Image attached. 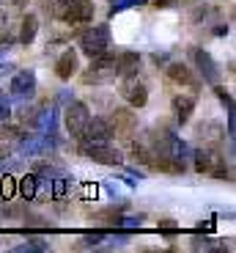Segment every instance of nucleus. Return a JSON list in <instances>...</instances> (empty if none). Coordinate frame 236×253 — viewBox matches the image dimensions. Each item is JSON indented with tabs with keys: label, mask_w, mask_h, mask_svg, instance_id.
I'll list each match as a JSON object with an SVG mask.
<instances>
[{
	"label": "nucleus",
	"mask_w": 236,
	"mask_h": 253,
	"mask_svg": "<svg viewBox=\"0 0 236 253\" xmlns=\"http://www.w3.org/2000/svg\"><path fill=\"white\" fill-rule=\"evenodd\" d=\"M190 58H192V63L198 66V72H201V77H203L209 85H214V83H220V77H223V72H220V66H217V61L209 55V52L203 50V47H192L190 50Z\"/></svg>",
	"instance_id": "6"
},
{
	"label": "nucleus",
	"mask_w": 236,
	"mask_h": 253,
	"mask_svg": "<svg viewBox=\"0 0 236 253\" xmlns=\"http://www.w3.org/2000/svg\"><path fill=\"white\" fill-rule=\"evenodd\" d=\"M198 135L206 140V143H220V126L214 121H206V124L198 126Z\"/></svg>",
	"instance_id": "21"
},
{
	"label": "nucleus",
	"mask_w": 236,
	"mask_h": 253,
	"mask_svg": "<svg viewBox=\"0 0 236 253\" xmlns=\"http://www.w3.org/2000/svg\"><path fill=\"white\" fill-rule=\"evenodd\" d=\"M214 94H217V99L225 105V110H234V96H231L228 91H225L223 85H220V83H214Z\"/></svg>",
	"instance_id": "27"
},
{
	"label": "nucleus",
	"mask_w": 236,
	"mask_h": 253,
	"mask_svg": "<svg viewBox=\"0 0 236 253\" xmlns=\"http://www.w3.org/2000/svg\"><path fill=\"white\" fill-rule=\"evenodd\" d=\"M11 44H14V39L11 36H3V39H0V52H6Z\"/></svg>",
	"instance_id": "34"
},
{
	"label": "nucleus",
	"mask_w": 236,
	"mask_h": 253,
	"mask_svg": "<svg viewBox=\"0 0 236 253\" xmlns=\"http://www.w3.org/2000/svg\"><path fill=\"white\" fill-rule=\"evenodd\" d=\"M55 75L61 77V80H71V77L77 75V50H64L61 52V58L55 61Z\"/></svg>",
	"instance_id": "13"
},
{
	"label": "nucleus",
	"mask_w": 236,
	"mask_h": 253,
	"mask_svg": "<svg viewBox=\"0 0 236 253\" xmlns=\"http://www.w3.org/2000/svg\"><path fill=\"white\" fill-rule=\"evenodd\" d=\"M214 226H217L214 220H206V223H201V226H198V231H201V234H211V231H214Z\"/></svg>",
	"instance_id": "33"
},
{
	"label": "nucleus",
	"mask_w": 236,
	"mask_h": 253,
	"mask_svg": "<svg viewBox=\"0 0 236 253\" xmlns=\"http://www.w3.org/2000/svg\"><path fill=\"white\" fill-rule=\"evenodd\" d=\"M52 14L71 25H83L94 19V0H55Z\"/></svg>",
	"instance_id": "2"
},
{
	"label": "nucleus",
	"mask_w": 236,
	"mask_h": 253,
	"mask_svg": "<svg viewBox=\"0 0 236 253\" xmlns=\"http://www.w3.org/2000/svg\"><path fill=\"white\" fill-rule=\"evenodd\" d=\"M58 99H61V102H71V94H69V91H64V94L58 96Z\"/></svg>",
	"instance_id": "38"
},
{
	"label": "nucleus",
	"mask_w": 236,
	"mask_h": 253,
	"mask_svg": "<svg viewBox=\"0 0 236 253\" xmlns=\"http://www.w3.org/2000/svg\"><path fill=\"white\" fill-rule=\"evenodd\" d=\"M192 157V165H195V171L203 173V176H214V179H231V168L225 165V157L217 152V149H195L190 154Z\"/></svg>",
	"instance_id": "1"
},
{
	"label": "nucleus",
	"mask_w": 236,
	"mask_h": 253,
	"mask_svg": "<svg viewBox=\"0 0 236 253\" xmlns=\"http://www.w3.org/2000/svg\"><path fill=\"white\" fill-rule=\"evenodd\" d=\"M107 124H110V132L113 135H129V132H135L137 119L132 116V110H115Z\"/></svg>",
	"instance_id": "10"
},
{
	"label": "nucleus",
	"mask_w": 236,
	"mask_h": 253,
	"mask_svg": "<svg viewBox=\"0 0 236 253\" xmlns=\"http://www.w3.org/2000/svg\"><path fill=\"white\" fill-rule=\"evenodd\" d=\"M118 217H121V209H102V212H96V215H91V220H96L99 226H118Z\"/></svg>",
	"instance_id": "19"
},
{
	"label": "nucleus",
	"mask_w": 236,
	"mask_h": 253,
	"mask_svg": "<svg viewBox=\"0 0 236 253\" xmlns=\"http://www.w3.org/2000/svg\"><path fill=\"white\" fill-rule=\"evenodd\" d=\"M192 251H214V245H211L209 237H192Z\"/></svg>",
	"instance_id": "30"
},
{
	"label": "nucleus",
	"mask_w": 236,
	"mask_h": 253,
	"mask_svg": "<svg viewBox=\"0 0 236 253\" xmlns=\"http://www.w3.org/2000/svg\"><path fill=\"white\" fill-rule=\"evenodd\" d=\"M104 234H107V231H102V228H99V231H94V234H85V237H83V248H96V245H102Z\"/></svg>",
	"instance_id": "28"
},
{
	"label": "nucleus",
	"mask_w": 236,
	"mask_h": 253,
	"mask_svg": "<svg viewBox=\"0 0 236 253\" xmlns=\"http://www.w3.org/2000/svg\"><path fill=\"white\" fill-rule=\"evenodd\" d=\"M173 3H176V0H154V6L157 8H168V6H173Z\"/></svg>",
	"instance_id": "35"
},
{
	"label": "nucleus",
	"mask_w": 236,
	"mask_h": 253,
	"mask_svg": "<svg viewBox=\"0 0 236 253\" xmlns=\"http://www.w3.org/2000/svg\"><path fill=\"white\" fill-rule=\"evenodd\" d=\"M19 135H22V129L14 124H6V121H0V143H6L14 149V143L19 140Z\"/></svg>",
	"instance_id": "20"
},
{
	"label": "nucleus",
	"mask_w": 236,
	"mask_h": 253,
	"mask_svg": "<svg viewBox=\"0 0 236 253\" xmlns=\"http://www.w3.org/2000/svg\"><path fill=\"white\" fill-rule=\"evenodd\" d=\"M11 96L14 99H22V102H28L33 94H36V72L33 69H19V72H14V77H11Z\"/></svg>",
	"instance_id": "7"
},
{
	"label": "nucleus",
	"mask_w": 236,
	"mask_h": 253,
	"mask_svg": "<svg viewBox=\"0 0 236 253\" xmlns=\"http://www.w3.org/2000/svg\"><path fill=\"white\" fill-rule=\"evenodd\" d=\"M11 253H41L33 242H28V245H17V248H11Z\"/></svg>",
	"instance_id": "32"
},
{
	"label": "nucleus",
	"mask_w": 236,
	"mask_h": 253,
	"mask_svg": "<svg viewBox=\"0 0 236 253\" xmlns=\"http://www.w3.org/2000/svg\"><path fill=\"white\" fill-rule=\"evenodd\" d=\"M11 96L0 94V121H8V116H11Z\"/></svg>",
	"instance_id": "29"
},
{
	"label": "nucleus",
	"mask_w": 236,
	"mask_h": 253,
	"mask_svg": "<svg viewBox=\"0 0 236 253\" xmlns=\"http://www.w3.org/2000/svg\"><path fill=\"white\" fill-rule=\"evenodd\" d=\"M214 33H217V36H225V33H228V25H220V28H214Z\"/></svg>",
	"instance_id": "37"
},
{
	"label": "nucleus",
	"mask_w": 236,
	"mask_h": 253,
	"mask_svg": "<svg viewBox=\"0 0 236 253\" xmlns=\"http://www.w3.org/2000/svg\"><path fill=\"white\" fill-rule=\"evenodd\" d=\"M17 193H19V198H25V201H36L38 198V179H36V173H25V176L19 179Z\"/></svg>",
	"instance_id": "16"
},
{
	"label": "nucleus",
	"mask_w": 236,
	"mask_h": 253,
	"mask_svg": "<svg viewBox=\"0 0 236 253\" xmlns=\"http://www.w3.org/2000/svg\"><path fill=\"white\" fill-rule=\"evenodd\" d=\"M38 33V17L36 14H25L22 17V28H19V44H33V39Z\"/></svg>",
	"instance_id": "17"
},
{
	"label": "nucleus",
	"mask_w": 236,
	"mask_h": 253,
	"mask_svg": "<svg viewBox=\"0 0 236 253\" xmlns=\"http://www.w3.org/2000/svg\"><path fill=\"white\" fill-rule=\"evenodd\" d=\"M143 3H148V0H113V3H110V17H115V14L127 11V8L143 6Z\"/></svg>",
	"instance_id": "24"
},
{
	"label": "nucleus",
	"mask_w": 236,
	"mask_h": 253,
	"mask_svg": "<svg viewBox=\"0 0 236 253\" xmlns=\"http://www.w3.org/2000/svg\"><path fill=\"white\" fill-rule=\"evenodd\" d=\"M118 226H121L124 231H135V228L143 226V215H121L118 217Z\"/></svg>",
	"instance_id": "25"
},
{
	"label": "nucleus",
	"mask_w": 236,
	"mask_h": 253,
	"mask_svg": "<svg viewBox=\"0 0 236 253\" xmlns=\"http://www.w3.org/2000/svg\"><path fill=\"white\" fill-rule=\"evenodd\" d=\"M192 110H195V96H187V94L173 96V113H176L179 124H187L192 119Z\"/></svg>",
	"instance_id": "15"
},
{
	"label": "nucleus",
	"mask_w": 236,
	"mask_h": 253,
	"mask_svg": "<svg viewBox=\"0 0 236 253\" xmlns=\"http://www.w3.org/2000/svg\"><path fill=\"white\" fill-rule=\"evenodd\" d=\"M14 196H17V179L8 176V171L0 173V201H11Z\"/></svg>",
	"instance_id": "18"
},
{
	"label": "nucleus",
	"mask_w": 236,
	"mask_h": 253,
	"mask_svg": "<svg viewBox=\"0 0 236 253\" xmlns=\"http://www.w3.org/2000/svg\"><path fill=\"white\" fill-rule=\"evenodd\" d=\"M31 173H36L38 182H50L52 176H58V168H55V165H50V163H36Z\"/></svg>",
	"instance_id": "22"
},
{
	"label": "nucleus",
	"mask_w": 236,
	"mask_h": 253,
	"mask_svg": "<svg viewBox=\"0 0 236 253\" xmlns=\"http://www.w3.org/2000/svg\"><path fill=\"white\" fill-rule=\"evenodd\" d=\"M33 126H36L38 135H55V129H58V108L38 110L36 119H33Z\"/></svg>",
	"instance_id": "12"
},
{
	"label": "nucleus",
	"mask_w": 236,
	"mask_h": 253,
	"mask_svg": "<svg viewBox=\"0 0 236 253\" xmlns=\"http://www.w3.org/2000/svg\"><path fill=\"white\" fill-rule=\"evenodd\" d=\"M80 50L88 58H96V55H102L104 50H110V28L107 25L88 28V31L80 36Z\"/></svg>",
	"instance_id": "4"
},
{
	"label": "nucleus",
	"mask_w": 236,
	"mask_h": 253,
	"mask_svg": "<svg viewBox=\"0 0 236 253\" xmlns=\"http://www.w3.org/2000/svg\"><path fill=\"white\" fill-rule=\"evenodd\" d=\"M140 69V55L132 50L121 52V55H115V77H132L137 75Z\"/></svg>",
	"instance_id": "11"
},
{
	"label": "nucleus",
	"mask_w": 236,
	"mask_h": 253,
	"mask_svg": "<svg viewBox=\"0 0 236 253\" xmlns=\"http://www.w3.org/2000/svg\"><path fill=\"white\" fill-rule=\"evenodd\" d=\"M160 231L168 237V240H173V237L179 234V226H176L173 220H160Z\"/></svg>",
	"instance_id": "31"
},
{
	"label": "nucleus",
	"mask_w": 236,
	"mask_h": 253,
	"mask_svg": "<svg viewBox=\"0 0 236 253\" xmlns=\"http://www.w3.org/2000/svg\"><path fill=\"white\" fill-rule=\"evenodd\" d=\"M132 240V234L129 231H118V234H104V248H124L127 242Z\"/></svg>",
	"instance_id": "23"
},
{
	"label": "nucleus",
	"mask_w": 236,
	"mask_h": 253,
	"mask_svg": "<svg viewBox=\"0 0 236 253\" xmlns=\"http://www.w3.org/2000/svg\"><path fill=\"white\" fill-rule=\"evenodd\" d=\"M83 154H85L88 160H94V163H99V165H121V163H124V154L118 152V149H113L110 143L94 146V149H85Z\"/></svg>",
	"instance_id": "9"
},
{
	"label": "nucleus",
	"mask_w": 236,
	"mask_h": 253,
	"mask_svg": "<svg viewBox=\"0 0 236 253\" xmlns=\"http://www.w3.org/2000/svg\"><path fill=\"white\" fill-rule=\"evenodd\" d=\"M165 69H168V77H170L173 83H181V85H192V88H198V77L192 75L190 66H184V63H179V61H170Z\"/></svg>",
	"instance_id": "14"
},
{
	"label": "nucleus",
	"mask_w": 236,
	"mask_h": 253,
	"mask_svg": "<svg viewBox=\"0 0 236 253\" xmlns=\"http://www.w3.org/2000/svg\"><path fill=\"white\" fill-rule=\"evenodd\" d=\"M3 28H6V11L0 8V33H3Z\"/></svg>",
	"instance_id": "36"
},
{
	"label": "nucleus",
	"mask_w": 236,
	"mask_h": 253,
	"mask_svg": "<svg viewBox=\"0 0 236 253\" xmlns=\"http://www.w3.org/2000/svg\"><path fill=\"white\" fill-rule=\"evenodd\" d=\"M88 119H91V110H88V105H85V102H74V99H71L69 105H66L64 121H66V129L71 132V138H80V135H83Z\"/></svg>",
	"instance_id": "5"
},
{
	"label": "nucleus",
	"mask_w": 236,
	"mask_h": 253,
	"mask_svg": "<svg viewBox=\"0 0 236 253\" xmlns=\"http://www.w3.org/2000/svg\"><path fill=\"white\" fill-rule=\"evenodd\" d=\"M118 94H121L132 108H146V102H148V88L137 80V75L121 77V88H118Z\"/></svg>",
	"instance_id": "8"
},
{
	"label": "nucleus",
	"mask_w": 236,
	"mask_h": 253,
	"mask_svg": "<svg viewBox=\"0 0 236 253\" xmlns=\"http://www.w3.org/2000/svg\"><path fill=\"white\" fill-rule=\"evenodd\" d=\"M110 138H113V132H110L107 119H94V116H91L85 129H83V135L77 140H80V152H85V149H94V146L110 143Z\"/></svg>",
	"instance_id": "3"
},
{
	"label": "nucleus",
	"mask_w": 236,
	"mask_h": 253,
	"mask_svg": "<svg viewBox=\"0 0 236 253\" xmlns=\"http://www.w3.org/2000/svg\"><path fill=\"white\" fill-rule=\"evenodd\" d=\"M96 196H99V187H96L94 182H83V184H80V198H83V201H94Z\"/></svg>",
	"instance_id": "26"
}]
</instances>
